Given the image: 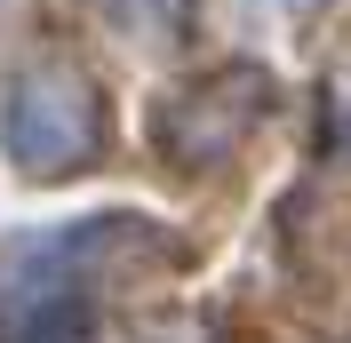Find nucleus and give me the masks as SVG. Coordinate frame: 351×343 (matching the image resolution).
<instances>
[{"label":"nucleus","mask_w":351,"mask_h":343,"mask_svg":"<svg viewBox=\"0 0 351 343\" xmlns=\"http://www.w3.org/2000/svg\"><path fill=\"white\" fill-rule=\"evenodd\" d=\"M96 144V96L72 72H40L8 96V152L24 168H72Z\"/></svg>","instance_id":"f257e3e1"}]
</instances>
